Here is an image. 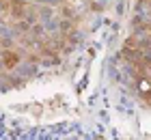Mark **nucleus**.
I'll list each match as a JSON object with an SVG mask.
<instances>
[{
  "mask_svg": "<svg viewBox=\"0 0 151 140\" xmlns=\"http://www.w3.org/2000/svg\"><path fill=\"white\" fill-rule=\"evenodd\" d=\"M6 65H15V62H17V56H6Z\"/></svg>",
  "mask_w": 151,
  "mask_h": 140,
  "instance_id": "1",
  "label": "nucleus"
}]
</instances>
